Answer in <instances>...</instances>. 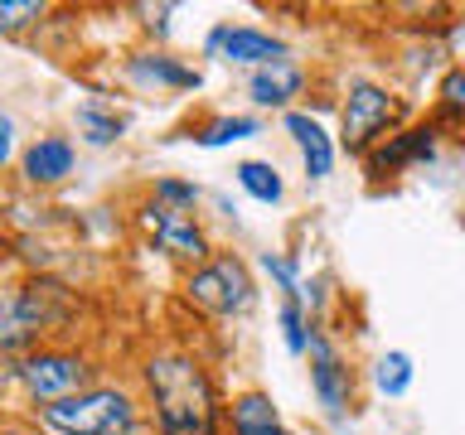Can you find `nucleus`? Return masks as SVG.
I'll return each mask as SVG.
<instances>
[{"mask_svg": "<svg viewBox=\"0 0 465 435\" xmlns=\"http://www.w3.org/2000/svg\"><path fill=\"white\" fill-rule=\"evenodd\" d=\"M73 165H78V150L68 136H35L20 155V179L29 188H54L73 174Z\"/></svg>", "mask_w": 465, "mask_h": 435, "instance_id": "11", "label": "nucleus"}, {"mask_svg": "<svg viewBox=\"0 0 465 435\" xmlns=\"http://www.w3.org/2000/svg\"><path fill=\"white\" fill-rule=\"evenodd\" d=\"M232 179H238V188L247 198L267 203V208L286 198V179H282V169H276L272 160H238V165H232Z\"/></svg>", "mask_w": 465, "mask_h": 435, "instance_id": "20", "label": "nucleus"}, {"mask_svg": "<svg viewBox=\"0 0 465 435\" xmlns=\"http://www.w3.org/2000/svg\"><path fill=\"white\" fill-rule=\"evenodd\" d=\"M155 203H165V208H194L199 203V184L189 179H174V174H165V179H155Z\"/></svg>", "mask_w": 465, "mask_h": 435, "instance_id": "23", "label": "nucleus"}, {"mask_svg": "<svg viewBox=\"0 0 465 435\" xmlns=\"http://www.w3.org/2000/svg\"><path fill=\"white\" fill-rule=\"evenodd\" d=\"M369 382H373L378 397H388V401L407 397V392H412V382H417L412 353H407V348H388V353H378L373 368H369Z\"/></svg>", "mask_w": 465, "mask_h": 435, "instance_id": "17", "label": "nucleus"}, {"mask_svg": "<svg viewBox=\"0 0 465 435\" xmlns=\"http://www.w3.org/2000/svg\"><path fill=\"white\" fill-rule=\"evenodd\" d=\"M68 285H58V281H25V285H15L10 290V300H5V334H0V343H5V358H20V348L25 343H39L44 334H49L58 319L68 314Z\"/></svg>", "mask_w": 465, "mask_h": 435, "instance_id": "4", "label": "nucleus"}, {"mask_svg": "<svg viewBox=\"0 0 465 435\" xmlns=\"http://www.w3.org/2000/svg\"><path fill=\"white\" fill-rule=\"evenodd\" d=\"M155 435H223L228 406L218 401L213 377L189 353H155L141 368Z\"/></svg>", "mask_w": 465, "mask_h": 435, "instance_id": "1", "label": "nucleus"}, {"mask_svg": "<svg viewBox=\"0 0 465 435\" xmlns=\"http://www.w3.org/2000/svg\"><path fill=\"white\" fill-rule=\"evenodd\" d=\"M272 426H286V420H282V411H276V401L267 392L247 387L228 401V435H262Z\"/></svg>", "mask_w": 465, "mask_h": 435, "instance_id": "16", "label": "nucleus"}, {"mask_svg": "<svg viewBox=\"0 0 465 435\" xmlns=\"http://www.w3.org/2000/svg\"><path fill=\"white\" fill-rule=\"evenodd\" d=\"M203 58L213 63H228V68H272V63H286L291 58V44L272 29H257V24H232V20H218L209 34H203Z\"/></svg>", "mask_w": 465, "mask_h": 435, "instance_id": "7", "label": "nucleus"}, {"mask_svg": "<svg viewBox=\"0 0 465 435\" xmlns=\"http://www.w3.org/2000/svg\"><path fill=\"white\" fill-rule=\"evenodd\" d=\"M305 358H311V392L320 401V416L330 426H344L349 411H354V372H349V362L340 358V348H334V339L325 329L311 334Z\"/></svg>", "mask_w": 465, "mask_h": 435, "instance_id": "8", "label": "nucleus"}, {"mask_svg": "<svg viewBox=\"0 0 465 435\" xmlns=\"http://www.w3.org/2000/svg\"><path fill=\"white\" fill-rule=\"evenodd\" d=\"M262 136V116H242V111H228V116H213L189 130V140L203 145V150H223V145H238V140H252Z\"/></svg>", "mask_w": 465, "mask_h": 435, "instance_id": "18", "label": "nucleus"}, {"mask_svg": "<svg viewBox=\"0 0 465 435\" xmlns=\"http://www.w3.org/2000/svg\"><path fill=\"white\" fill-rule=\"evenodd\" d=\"M0 435H49V430H44V426H20V420H5V430H0Z\"/></svg>", "mask_w": 465, "mask_h": 435, "instance_id": "26", "label": "nucleus"}, {"mask_svg": "<svg viewBox=\"0 0 465 435\" xmlns=\"http://www.w3.org/2000/svg\"><path fill=\"white\" fill-rule=\"evenodd\" d=\"M257 266L267 271L272 281L286 290V300H296L305 314H320V310H325V285L305 276L301 256H291V252H262V256H257Z\"/></svg>", "mask_w": 465, "mask_h": 435, "instance_id": "15", "label": "nucleus"}, {"mask_svg": "<svg viewBox=\"0 0 465 435\" xmlns=\"http://www.w3.org/2000/svg\"><path fill=\"white\" fill-rule=\"evenodd\" d=\"M5 377L35 401V411L39 406L64 401V397H78V392H87V387H97L87 353H73V348H35L29 358H10Z\"/></svg>", "mask_w": 465, "mask_h": 435, "instance_id": "3", "label": "nucleus"}, {"mask_svg": "<svg viewBox=\"0 0 465 435\" xmlns=\"http://www.w3.org/2000/svg\"><path fill=\"white\" fill-rule=\"evenodd\" d=\"M126 78L141 87V92H199L203 87V72L189 68L184 58H174L165 49H141L126 58Z\"/></svg>", "mask_w": 465, "mask_h": 435, "instance_id": "9", "label": "nucleus"}, {"mask_svg": "<svg viewBox=\"0 0 465 435\" xmlns=\"http://www.w3.org/2000/svg\"><path fill=\"white\" fill-rule=\"evenodd\" d=\"M262 435H296L291 426H272V430H262Z\"/></svg>", "mask_w": 465, "mask_h": 435, "instance_id": "27", "label": "nucleus"}, {"mask_svg": "<svg viewBox=\"0 0 465 435\" xmlns=\"http://www.w3.org/2000/svg\"><path fill=\"white\" fill-rule=\"evenodd\" d=\"M73 126H78L83 145H93V150H107V145H116L126 130L122 116L107 111L102 102H78V107H73Z\"/></svg>", "mask_w": 465, "mask_h": 435, "instance_id": "19", "label": "nucleus"}, {"mask_svg": "<svg viewBox=\"0 0 465 435\" xmlns=\"http://www.w3.org/2000/svg\"><path fill=\"white\" fill-rule=\"evenodd\" d=\"M0 160H15V116H0ZM20 165V160H15Z\"/></svg>", "mask_w": 465, "mask_h": 435, "instance_id": "25", "label": "nucleus"}, {"mask_svg": "<svg viewBox=\"0 0 465 435\" xmlns=\"http://www.w3.org/2000/svg\"><path fill=\"white\" fill-rule=\"evenodd\" d=\"M402 116V102L388 92L383 82H349L344 107H340V145L349 155H369L373 145H383V130Z\"/></svg>", "mask_w": 465, "mask_h": 435, "instance_id": "5", "label": "nucleus"}, {"mask_svg": "<svg viewBox=\"0 0 465 435\" xmlns=\"http://www.w3.org/2000/svg\"><path fill=\"white\" fill-rule=\"evenodd\" d=\"M436 107H441V116H450V121H465V63H456L441 78V87H436Z\"/></svg>", "mask_w": 465, "mask_h": 435, "instance_id": "22", "label": "nucleus"}, {"mask_svg": "<svg viewBox=\"0 0 465 435\" xmlns=\"http://www.w3.org/2000/svg\"><path fill=\"white\" fill-rule=\"evenodd\" d=\"M436 140H441V130H436L431 121L427 126H407V130H398V136H388L383 145H373V150L363 155V165H369L373 179H383V174H402L412 165H427V160L436 155Z\"/></svg>", "mask_w": 465, "mask_h": 435, "instance_id": "10", "label": "nucleus"}, {"mask_svg": "<svg viewBox=\"0 0 465 435\" xmlns=\"http://www.w3.org/2000/svg\"><path fill=\"white\" fill-rule=\"evenodd\" d=\"M282 130L291 140H296V150H301V165H305V179H330L334 174V155H340V145L330 140V130L315 121L311 111H286L282 116Z\"/></svg>", "mask_w": 465, "mask_h": 435, "instance_id": "13", "label": "nucleus"}, {"mask_svg": "<svg viewBox=\"0 0 465 435\" xmlns=\"http://www.w3.org/2000/svg\"><path fill=\"white\" fill-rule=\"evenodd\" d=\"M39 426L49 435H136L141 430V401L126 387L97 382V387L78 392V397L39 406Z\"/></svg>", "mask_w": 465, "mask_h": 435, "instance_id": "2", "label": "nucleus"}, {"mask_svg": "<svg viewBox=\"0 0 465 435\" xmlns=\"http://www.w3.org/2000/svg\"><path fill=\"white\" fill-rule=\"evenodd\" d=\"M305 87V68L296 58H286V63H272V68H257L247 72V97L257 102V107H272V111H291V102L301 97Z\"/></svg>", "mask_w": 465, "mask_h": 435, "instance_id": "14", "label": "nucleus"}, {"mask_svg": "<svg viewBox=\"0 0 465 435\" xmlns=\"http://www.w3.org/2000/svg\"><path fill=\"white\" fill-rule=\"evenodd\" d=\"M184 295L209 314H247L257 300V285L247 276V261L232 252H218L213 261H203L184 276Z\"/></svg>", "mask_w": 465, "mask_h": 435, "instance_id": "6", "label": "nucleus"}, {"mask_svg": "<svg viewBox=\"0 0 465 435\" xmlns=\"http://www.w3.org/2000/svg\"><path fill=\"white\" fill-rule=\"evenodd\" d=\"M44 10H49L44 0H0V29L15 34V29H25L29 20H39Z\"/></svg>", "mask_w": 465, "mask_h": 435, "instance_id": "24", "label": "nucleus"}, {"mask_svg": "<svg viewBox=\"0 0 465 435\" xmlns=\"http://www.w3.org/2000/svg\"><path fill=\"white\" fill-rule=\"evenodd\" d=\"M276 319H282V339H286V353L305 358V348H311V314L301 310L296 300H282V310H276Z\"/></svg>", "mask_w": 465, "mask_h": 435, "instance_id": "21", "label": "nucleus"}, {"mask_svg": "<svg viewBox=\"0 0 465 435\" xmlns=\"http://www.w3.org/2000/svg\"><path fill=\"white\" fill-rule=\"evenodd\" d=\"M151 232H155V246L174 261H209V252H213L194 218L180 208H165V203L151 208Z\"/></svg>", "mask_w": 465, "mask_h": 435, "instance_id": "12", "label": "nucleus"}]
</instances>
